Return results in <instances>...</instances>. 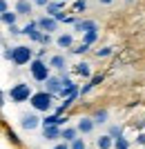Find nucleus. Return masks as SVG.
Instances as JSON below:
<instances>
[{
    "instance_id": "41",
    "label": "nucleus",
    "mask_w": 145,
    "mask_h": 149,
    "mask_svg": "<svg viewBox=\"0 0 145 149\" xmlns=\"http://www.w3.org/2000/svg\"><path fill=\"white\" fill-rule=\"evenodd\" d=\"M56 2H65V0H56Z\"/></svg>"
},
{
    "instance_id": "11",
    "label": "nucleus",
    "mask_w": 145,
    "mask_h": 149,
    "mask_svg": "<svg viewBox=\"0 0 145 149\" xmlns=\"http://www.w3.org/2000/svg\"><path fill=\"white\" fill-rule=\"evenodd\" d=\"M94 127H96V125L92 123V118H85V116H83V118L78 120V125H76V131H81L83 136H85V134H92Z\"/></svg>"
},
{
    "instance_id": "21",
    "label": "nucleus",
    "mask_w": 145,
    "mask_h": 149,
    "mask_svg": "<svg viewBox=\"0 0 145 149\" xmlns=\"http://www.w3.org/2000/svg\"><path fill=\"white\" fill-rule=\"evenodd\" d=\"M96 38H98V31H89V33H83V45H94Z\"/></svg>"
},
{
    "instance_id": "28",
    "label": "nucleus",
    "mask_w": 145,
    "mask_h": 149,
    "mask_svg": "<svg viewBox=\"0 0 145 149\" xmlns=\"http://www.w3.org/2000/svg\"><path fill=\"white\" fill-rule=\"evenodd\" d=\"M74 9H76V11H85V9H87V2H85V0H76Z\"/></svg>"
},
{
    "instance_id": "1",
    "label": "nucleus",
    "mask_w": 145,
    "mask_h": 149,
    "mask_svg": "<svg viewBox=\"0 0 145 149\" xmlns=\"http://www.w3.org/2000/svg\"><path fill=\"white\" fill-rule=\"evenodd\" d=\"M32 60H34V51L27 45H18V47L11 49V62L13 65L22 67V65H27V62H32Z\"/></svg>"
},
{
    "instance_id": "12",
    "label": "nucleus",
    "mask_w": 145,
    "mask_h": 149,
    "mask_svg": "<svg viewBox=\"0 0 145 149\" xmlns=\"http://www.w3.org/2000/svg\"><path fill=\"white\" fill-rule=\"evenodd\" d=\"M43 138L45 140H58V138H60V127H45Z\"/></svg>"
},
{
    "instance_id": "31",
    "label": "nucleus",
    "mask_w": 145,
    "mask_h": 149,
    "mask_svg": "<svg viewBox=\"0 0 145 149\" xmlns=\"http://www.w3.org/2000/svg\"><path fill=\"white\" fill-rule=\"evenodd\" d=\"M9 11V5H7V0H0V13Z\"/></svg>"
},
{
    "instance_id": "18",
    "label": "nucleus",
    "mask_w": 145,
    "mask_h": 149,
    "mask_svg": "<svg viewBox=\"0 0 145 149\" xmlns=\"http://www.w3.org/2000/svg\"><path fill=\"white\" fill-rule=\"evenodd\" d=\"M65 67H67V65H65V58L63 56H54L49 60V69H58V71H63Z\"/></svg>"
},
{
    "instance_id": "13",
    "label": "nucleus",
    "mask_w": 145,
    "mask_h": 149,
    "mask_svg": "<svg viewBox=\"0 0 145 149\" xmlns=\"http://www.w3.org/2000/svg\"><path fill=\"white\" fill-rule=\"evenodd\" d=\"M56 45H58V47H63V49H69L71 45H74V38H71V33H60V36L56 38Z\"/></svg>"
},
{
    "instance_id": "39",
    "label": "nucleus",
    "mask_w": 145,
    "mask_h": 149,
    "mask_svg": "<svg viewBox=\"0 0 145 149\" xmlns=\"http://www.w3.org/2000/svg\"><path fill=\"white\" fill-rule=\"evenodd\" d=\"M0 107H5V96H2V91H0Z\"/></svg>"
},
{
    "instance_id": "9",
    "label": "nucleus",
    "mask_w": 145,
    "mask_h": 149,
    "mask_svg": "<svg viewBox=\"0 0 145 149\" xmlns=\"http://www.w3.org/2000/svg\"><path fill=\"white\" fill-rule=\"evenodd\" d=\"M74 29L81 33H89V31H98V22L96 20H76Z\"/></svg>"
},
{
    "instance_id": "17",
    "label": "nucleus",
    "mask_w": 145,
    "mask_h": 149,
    "mask_svg": "<svg viewBox=\"0 0 145 149\" xmlns=\"http://www.w3.org/2000/svg\"><path fill=\"white\" fill-rule=\"evenodd\" d=\"M107 116H109V113L105 111V109H98V111L92 116V123H94V125H105V123H107Z\"/></svg>"
},
{
    "instance_id": "16",
    "label": "nucleus",
    "mask_w": 145,
    "mask_h": 149,
    "mask_svg": "<svg viewBox=\"0 0 145 149\" xmlns=\"http://www.w3.org/2000/svg\"><path fill=\"white\" fill-rule=\"evenodd\" d=\"M60 138H65V143H71V140L78 138V131H76L74 127H65V129L60 131Z\"/></svg>"
},
{
    "instance_id": "24",
    "label": "nucleus",
    "mask_w": 145,
    "mask_h": 149,
    "mask_svg": "<svg viewBox=\"0 0 145 149\" xmlns=\"http://www.w3.org/2000/svg\"><path fill=\"white\" fill-rule=\"evenodd\" d=\"M112 47H103V49H96V56L98 58H107V56H112Z\"/></svg>"
},
{
    "instance_id": "19",
    "label": "nucleus",
    "mask_w": 145,
    "mask_h": 149,
    "mask_svg": "<svg viewBox=\"0 0 145 149\" xmlns=\"http://www.w3.org/2000/svg\"><path fill=\"white\" fill-rule=\"evenodd\" d=\"M96 147H98V149H112V147H114V138L101 136L98 140H96Z\"/></svg>"
},
{
    "instance_id": "22",
    "label": "nucleus",
    "mask_w": 145,
    "mask_h": 149,
    "mask_svg": "<svg viewBox=\"0 0 145 149\" xmlns=\"http://www.w3.org/2000/svg\"><path fill=\"white\" fill-rule=\"evenodd\" d=\"M47 16H54V13H58L60 9H63V2H47Z\"/></svg>"
},
{
    "instance_id": "14",
    "label": "nucleus",
    "mask_w": 145,
    "mask_h": 149,
    "mask_svg": "<svg viewBox=\"0 0 145 149\" xmlns=\"http://www.w3.org/2000/svg\"><path fill=\"white\" fill-rule=\"evenodd\" d=\"M78 76H83V78H92V69H89V62H78L74 69Z\"/></svg>"
},
{
    "instance_id": "5",
    "label": "nucleus",
    "mask_w": 145,
    "mask_h": 149,
    "mask_svg": "<svg viewBox=\"0 0 145 149\" xmlns=\"http://www.w3.org/2000/svg\"><path fill=\"white\" fill-rule=\"evenodd\" d=\"M60 82H63V87H60V98H69V96H76L78 93V85L76 82H71L67 76H60Z\"/></svg>"
},
{
    "instance_id": "32",
    "label": "nucleus",
    "mask_w": 145,
    "mask_h": 149,
    "mask_svg": "<svg viewBox=\"0 0 145 149\" xmlns=\"http://www.w3.org/2000/svg\"><path fill=\"white\" fill-rule=\"evenodd\" d=\"M9 33H11V36H20V29L16 25H11V27H9Z\"/></svg>"
},
{
    "instance_id": "3",
    "label": "nucleus",
    "mask_w": 145,
    "mask_h": 149,
    "mask_svg": "<svg viewBox=\"0 0 145 149\" xmlns=\"http://www.w3.org/2000/svg\"><path fill=\"white\" fill-rule=\"evenodd\" d=\"M29 71H32V78L34 80H38V82H45L47 78H49V65L47 62H43V60H32L29 62Z\"/></svg>"
},
{
    "instance_id": "35",
    "label": "nucleus",
    "mask_w": 145,
    "mask_h": 149,
    "mask_svg": "<svg viewBox=\"0 0 145 149\" xmlns=\"http://www.w3.org/2000/svg\"><path fill=\"white\" fill-rule=\"evenodd\" d=\"M2 58H7V60H11V49H5V51H2Z\"/></svg>"
},
{
    "instance_id": "30",
    "label": "nucleus",
    "mask_w": 145,
    "mask_h": 149,
    "mask_svg": "<svg viewBox=\"0 0 145 149\" xmlns=\"http://www.w3.org/2000/svg\"><path fill=\"white\" fill-rule=\"evenodd\" d=\"M74 54H85V51H89V47L87 45H81V47H76V49H71Z\"/></svg>"
},
{
    "instance_id": "2",
    "label": "nucleus",
    "mask_w": 145,
    "mask_h": 149,
    "mask_svg": "<svg viewBox=\"0 0 145 149\" xmlns=\"http://www.w3.org/2000/svg\"><path fill=\"white\" fill-rule=\"evenodd\" d=\"M29 102H32V107L36 109V111H45V113L51 111V96L45 93V91L32 93V96H29Z\"/></svg>"
},
{
    "instance_id": "36",
    "label": "nucleus",
    "mask_w": 145,
    "mask_h": 149,
    "mask_svg": "<svg viewBox=\"0 0 145 149\" xmlns=\"http://www.w3.org/2000/svg\"><path fill=\"white\" fill-rule=\"evenodd\" d=\"M47 2H49V0H34V5H40V7H45Z\"/></svg>"
},
{
    "instance_id": "27",
    "label": "nucleus",
    "mask_w": 145,
    "mask_h": 149,
    "mask_svg": "<svg viewBox=\"0 0 145 149\" xmlns=\"http://www.w3.org/2000/svg\"><path fill=\"white\" fill-rule=\"evenodd\" d=\"M7 138H9V143H11V145H20V138H18V136H16V134H13V131H11V129L7 131Z\"/></svg>"
},
{
    "instance_id": "34",
    "label": "nucleus",
    "mask_w": 145,
    "mask_h": 149,
    "mask_svg": "<svg viewBox=\"0 0 145 149\" xmlns=\"http://www.w3.org/2000/svg\"><path fill=\"white\" fill-rule=\"evenodd\" d=\"M51 149H69V145H67V143H58V145H54Z\"/></svg>"
},
{
    "instance_id": "33",
    "label": "nucleus",
    "mask_w": 145,
    "mask_h": 149,
    "mask_svg": "<svg viewBox=\"0 0 145 149\" xmlns=\"http://www.w3.org/2000/svg\"><path fill=\"white\" fill-rule=\"evenodd\" d=\"M40 42H43V45H49L51 42V36H49V33H43V40H40Z\"/></svg>"
},
{
    "instance_id": "8",
    "label": "nucleus",
    "mask_w": 145,
    "mask_h": 149,
    "mask_svg": "<svg viewBox=\"0 0 145 149\" xmlns=\"http://www.w3.org/2000/svg\"><path fill=\"white\" fill-rule=\"evenodd\" d=\"M40 125V118H38L36 113H22V118H20V127L27 131H34Z\"/></svg>"
},
{
    "instance_id": "6",
    "label": "nucleus",
    "mask_w": 145,
    "mask_h": 149,
    "mask_svg": "<svg viewBox=\"0 0 145 149\" xmlns=\"http://www.w3.org/2000/svg\"><path fill=\"white\" fill-rule=\"evenodd\" d=\"M60 87H63V82H60V76H49V78L45 80V93H49L51 98L60 93Z\"/></svg>"
},
{
    "instance_id": "25",
    "label": "nucleus",
    "mask_w": 145,
    "mask_h": 149,
    "mask_svg": "<svg viewBox=\"0 0 145 149\" xmlns=\"http://www.w3.org/2000/svg\"><path fill=\"white\" fill-rule=\"evenodd\" d=\"M107 136H109V138H120V136H123V129H120L118 125H114L112 129H109V134H107Z\"/></svg>"
},
{
    "instance_id": "40",
    "label": "nucleus",
    "mask_w": 145,
    "mask_h": 149,
    "mask_svg": "<svg viewBox=\"0 0 145 149\" xmlns=\"http://www.w3.org/2000/svg\"><path fill=\"white\" fill-rule=\"evenodd\" d=\"M101 5H109V2H114V0H98Z\"/></svg>"
},
{
    "instance_id": "38",
    "label": "nucleus",
    "mask_w": 145,
    "mask_h": 149,
    "mask_svg": "<svg viewBox=\"0 0 145 149\" xmlns=\"http://www.w3.org/2000/svg\"><path fill=\"white\" fill-rule=\"evenodd\" d=\"M36 56H38V60H43V56H45V49H38V51H36Z\"/></svg>"
},
{
    "instance_id": "4",
    "label": "nucleus",
    "mask_w": 145,
    "mask_h": 149,
    "mask_svg": "<svg viewBox=\"0 0 145 149\" xmlns=\"http://www.w3.org/2000/svg\"><path fill=\"white\" fill-rule=\"evenodd\" d=\"M32 85H27V82H18V85H13L11 89H9V98L13 100V102H25V100H29V96H32Z\"/></svg>"
},
{
    "instance_id": "15",
    "label": "nucleus",
    "mask_w": 145,
    "mask_h": 149,
    "mask_svg": "<svg viewBox=\"0 0 145 149\" xmlns=\"http://www.w3.org/2000/svg\"><path fill=\"white\" fill-rule=\"evenodd\" d=\"M20 13H32V2L29 0H18L16 2V16Z\"/></svg>"
},
{
    "instance_id": "20",
    "label": "nucleus",
    "mask_w": 145,
    "mask_h": 149,
    "mask_svg": "<svg viewBox=\"0 0 145 149\" xmlns=\"http://www.w3.org/2000/svg\"><path fill=\"white\" fill-rule=\"evenodd\" d=\"M0 20L11 27V25H16V13L13 11H5V13H0Z\"/></svg>"
},
{
    "instance_id": "29",
    "label": "nucleus",
    "mask_w": 145,
    "mask_h": 149,
    "mask_svg": "<svg viewBox=\"0 0 145 149\" xmlns=\"http://www.w3.org/2000/svg\"><path fill=\"white\" fill-rule=\"evenodd\" d=\"M101 82H103V74H98V76H92V78H89V85H92V87L101 85Z\"/></svg>"
},
{
    "instance_id": "23",
    "label": "nucleus",
    "mask_w": 145,
    "mask_h": 149,
    "mask_svg": "<svg viewBox=\"0 0 145 149\" xmlns=\"http://www.w3.org/2000/svg\"><path fill=\"white\" fill-rule=\"evenodd\" d=\"M69 149H87V143H85V138H76L69 143Z\"/></svg>"
},
{
    "instance_id": "26",
    "label": "nucleus",
    "mask_w": 145,
    "mask_h": 149,
    "mask_svg": "<svg viewBox=\"0 0 145 149\" xmlns=\"http://www.w3.org/2000/svg\"><path fill=\"white\" fill-rule=\"evenodd\" d=\"M114 147H116V149H127V140H125L123 136L116 138V140H114Z\"/></svg>"
},
{
    "instance_id": "7",
    "label": "nucleus",
    "mask_w": 145,
    "mask_h": 149,
    "mask_svg": "<svg viewBox=\"0 0 145 149\" xmlns=\"http://www.w3.org/2000/svg\"><path fill=\"white\" fill-rule=\"evenodd\" d=\"M20 33H25L29 40H34V42H40V40H43V31L38 29L36 22H27V27L20 29Z\"/></svg>"
},
{
    "instance_id": "10",
    "label": "nucleus",
    "mask_w": 145,
    "mask_h": 149,
    "mask_svg": "<svg viewBox=\"0 0 145 149\" xmlns=\"http://www.w3.org/2000/svg\"><path fill=\"white\" fill-rule=\"evenodd\" d=\"M36 25H38V29L43 31V33H51V31H58V22H56L54 18H49V16L40 18Z\"/></svg>"
},
{
    "instance_id": "37",
    "label": "nucleus",
    "mask_w": 145,
    "mask_h": 149,
    "mask_svg": "<svg viewBox=\"0 0 145 149\" xmlns=\"http://www.w3.org/2000/svg\"><path fill=\"white\" fill-rule=\"evenodd\" d=\"M136 140H139V145H145V134H139V138H136Z\"/></svg>"
}]
</instances>
